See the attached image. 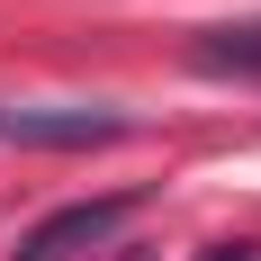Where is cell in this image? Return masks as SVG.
<instances>
[{
  "label": "cell",
  "instance_id": "6da1fadb",
  "mask_svg": "<svg viewBox=\"0 0 261 261\" xmlns=\"http://www.w3.org/2000/svg\"><path fill=\"white\" fill-rule=\"evenodd\" d=\"M126 135V108H18V99H0V144H27V153H90V144H117Z\"/></svg>",
  "mask_w": 261,
  "mask_h": 261
},
{
  "label": "cell",
  "instance_id": "7a4b0ae2",
  "mask_svg": "<svg viewBox=\"0 0 261 261\" xmlns=\"http://www.w3.org/2000/svg\"><path fill=\"white\" fill-rule=\"evenodd\" d=\"M126 216H135V189H108V198H72V207H54L45 225H27L9 261H72V252H99V243L126 225Z\"/></svg>",
  "mask_w": 261,
  "mask_h": 261
},
{
  "label": "cell",
  "instance_id": "3957f363",
  "mask_svg": "<svg viewBox=\"0 0 261 261\" xmlns=\"http://www.w3.org/2000/svg\"><path fill=\"white\" fill-rule=\"evenodd\" d=\"M189 63H198V72L261 81V18H252V27H216V36H198V45H189Z\"/></svg>",
  "mask_w": 261,
  "mask_h": 261
}]
</instances>
